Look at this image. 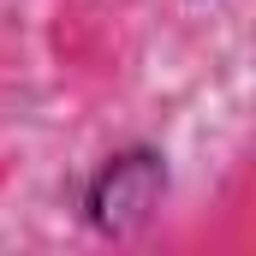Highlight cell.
Returning <instances> with one entry per match:
<instances>
[{"label": "cell", "mask_w": 256, "mask_h": 256, "mask_svg": "<svg viewBox=\"0 0 256 256\" xmlns=\"http://www.w3.org/2000/svg\"><path fill=\"white\" fill-rule=\"evenodd\" d=\"M167 185H173V173H167V149L161 143H120L84 179V202H78L84 208V226L96 238H108V244L137 238L161 214Z\"/></svg>", "instance_id": "cell-1"}]
</instances>
